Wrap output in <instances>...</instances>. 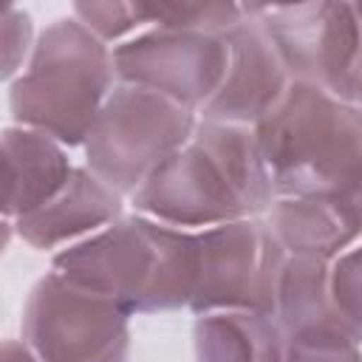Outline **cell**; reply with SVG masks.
<instances>
[{
	"instance_id": "obj_1",
	"label": "cell",
	"mask_w": 362,
	"mask_h": 362,
	"mask_svg": "<svg viewBox=\"0 0 362 362\" xmlns=\"http://www.w3.org/2000/svg\"><path fill=\"white\" fill-rule=\"evenodd\" d=\"M274 198L255 127L198 119L192 139L130 195V204L139 215L201 232L263 218Z\"/></svg>"
},
{
	"instance_id": "obj_2",
	"label": "cell",
	"mask_w": 362,
	"mask_h": 362,
	"mask_svg": "<svg viewBox=\"0 0 362 362\" xmlns=\"http://www.w3.org/2000/svg\"><path fill=\"white\" fill-rule=\"evenodd\" d=\"M51 269L130 317L181 311L198 283V238L133 212L57 252Z\"/></svg>"
},
{
	"instance_id": "obj_3",
	"label": "cell",
	"mask_w": 362,
	"mask_h": 362,
	"mask_svg": "<svg viewBox=\"0 0 362 362\" xmlns=\"http://www.w3.org/2000/svg\"><path fill=\"white\" fill-rule=\"evenodd\" d=\"M255 133L277 198L362 201V110L354 102L291 82Z\"/></svg>"
},
{
	"instance_id": "obj_4",
	"label": "cell",
	"mask_w": 362,
	"mask_h": 362,
	"mask_svg": "<svg viewBox=\"0 0 362 362\" xmlns=\"http://www.w3.org/2000/svg\"><path fill=\"white\" fill-rule=\"evenodd\" d=\"M116 85L113 48L74 14L57 17L40 31L23 74L8 82V113L14 124L82 147Z\"/></svg>"
},
{
	"instance_id": "obj_5",
	"label": "cell",
	"mask_w": 362,
	"mask_h": 362,
	"mask_svg": "<svg viewBox=\"0 0 362 362\" xmlns=\"http://www.w3.org/2000/svg\"><path fill=\"white\" fill-rule=\"evenodd\" d=\"M198 113L139 85L119 82L82 150L85 167L130 198L195 133Z\"/></svg>"
},
{
	"instance_id": "obj_6",
	"label": "cell",
	"mask_w": 362,
	"mask_h": 362,
	"mask_svg": "<svg viewBox=\"0 0 362 362\" xmlns=\"http://www.w3.org/2000/svg\"><path fill=\"white\" fill-rule=\"evenodd\" d=\"M20 331L40 362H130V314L54 269L31 286Z\"/></svg>"
},
{
	"instance_id": "obj_7",
	"label": "cell",
	"mask_w": 362,
	"mask_h": 362,
	"mask_svg": "<svg viewBox=\"0 0 362 362\" xmlns=\"http://www.w3.org/2000/svg\"><path fill=\"white\" fill-rule=\"evenodd\" d=\"M249 11L266 28L291 82H305L354 102L362 71V23L354 3H249Z\"/></svg>"
},
{
	"instance_id": "obj_8",
	"label": "cell",
	"mask_w": 362,
	"mask_h": 362,
	"mask_svg": "<svg viewBox=\"0 0 362 362\" xmlns=\"http://www.w3.org/2000/svg\"><path fill=\"white\" fill-rule=\"evenodd\" d=\"M198 283L189 303L195 317L215 311L274 314L277 286L288 260L266 218H243L201 229Z\"/></svg>"
},
{
	"instance_id": "obj_9",
	"label": "cell",
	"mask_w": 362,
	"mask_h": 362,
	"mask_svg": "<svg viewBox=\"0 0 362 362\" xmlns=\"http://www.w3.org/2000/svg\"><path fill=\"white\" fill-rule=\"evenodd\" d=\"M119 82L156 90L195 113L218 93L229 68L226 34L150 25L113 48Z\"/></svg>"
},
{
	"instance_id": "obj_10",
	"label": "cell",
	"mask_w": 362,
	"mask_h": 362,
	"mask_svg": "<svg viewBox=\"0 0 362 362\" xmlns=\"http://www.w3.org/2000/svg\"><path fill=\"white\" fill-rule=\"evenodd\" d=\"M226 76L218 93L201 107L198 119L257 127L286 96L291 76L249 6H243V20L226 31Z\"/></svg>"
},
{
	"instance_id": "obj_11",
	"label": "cell",
	"mask_w": 362,
	"mask_h": 362,
	"mask_svg": "<svg viewBox=\"0 0 362 362\" xmlns=\"http://www.w3.org/2000/svg\"><path fill=\"white\" fill-rule=\"evenodd\" d=\"M124 215V195L88 167H74L68 184L40 209L11 221L17 238L37 252H62Z\"/></svg>"
},
{
	"instance_id": "obj_12",
	"label": "cell",
	"mask_w": 362,
	"mask_h": 362,
	"mask_svg": "<svg viewBox=\"0 0 362 362\" xmlns=\"http://www.w3.org/2000/svg\"><path fill=\"white\" fill-rule=\"evenodd\" d=\"M263 218L288 257H320L331 263L362 240V201L356 198H274Z\"/></svg>"
},
{
	"instance_id": "obj_13",
	"label": "cell",
	"mask_w": 362,
	"mask_h": 362,
	"mask_svg": "<svg viewBox=\"0 0 362 362\" xmlns=\"http://www.w3.org/2000/svg\"><path fill=\"white\" fill-rule=\"evenodd\" d=\"M68 147L48 133L8 124L3 127V218L17 221L48 204L71 178Z\"/></svg>"
},
{
	"instance_id": "obj_14",
	"label": "cell",
	"mask_w": 362,
	"mask_h": 362,
	"mask_svg": "<svg viewBox=\"0 0 362 362\" xmlns=\"http://www.w3.org/2000/svg\"><path fill=\"white\" fill-rule=\"evenodd\" d=\"M331 263L320 257H288L277 286L274 317L288 339L300 337H348L362 342L354 325L334 303L328 283Z\"/></svg>"
},
{
	"instance_id": "obj_15",
	"label": "cell",
	"mask_w": 362,
	"mask_h": 362,
	"mask_svg": "<svg viewBox=\"0 0 362 362\" xmlns=\"http://www.w3.org/2000/svg\"><path fill=\"white\" fill-rule=\"evenodd\" d=\"M288 337L274 314L215 311L192 322L195 362H286Z\"/></svg>"
},
{
	"instance_id": "obj_16",
	"label": "cell",
	"mask_w": 362,
	"mask_h": 362,
	"mask_svg": "<svg viewBox=\"0 0 362 362\" xmlns=\"http://www.w3.org/2000/svg\"><path fill=\"white\" fill-rule=\"evenodd\" d=\"M147 25L226 34L243 20L240 3H141Z\"/></svg>"
},
{
	"instance_id": "obj_17",
	"label": "cell",
	"mask_w": 362,
	"mask_h": 362,
	"mask_svg": "<svg viewBox=\"0 0 362 362\" xmlns=\"http://www.w3.org/2000/svg\"><path fill=\"white\" fill-rule=\"evenodd\" d=\"M71 14L90 34H96L102 42H107L110 48H116V45L127 42L130 37H136L139 31L150 28L141 3H119V0L96 3V0H85V3H74Z\"/></svg>"
},
{
	"instance_id": "obj_18",
	"label": "cell",
	"mask_w": 362,
	"mask_h": 362,
	"mask_svg": "<svg viewBox=\"0 0 362 362\" xmlns=\"http://www.w3.org/2000/svg\"><path fill=\"white\" fill-rule=\"evenodd\" d=\"M328 283L337 308L362 328V243L331 260Z\"/></svg>"
},
{
	"instance_id": "obj_19",
	"label": "cell",
	"mask_w": 362,
	"mask_h": 362,
	"mask_svg": "<svg viewBox=\"0 0 362 362\" xmlns=\"http://www.w3.org/2000/svg\"><path fill=\"white\" fill-rule=\"evenodd\" d=\"M34 34V20L25 8L20 6H6L3 11V79L14 82L23 68L28 65L34 45H37Z\"/></svg>"
},
{
	"instance_id": "obj_20",
	"label": "cell",
	"mask_w": 362,
	"mask_h": 362,
	"mask_svg": "<svg viewBox=\"0 0 362 362\" xmlns=\"http://www.w3.org/2000/svg\"><path fill=\"white\" fill-rule=\"evenodd\" d=\"M286 362H362V342L348 337L288 339Z\"/></svg>"
},
{
	"instance_id": "obj_21",
	"label": "cell",
	"mask_w": 362,
	"mask_h": 362,
	"mask_svg": "<svg viewBox=\"0 0 362 362\" xmlns=\"http://www.w3.org/2000/svg\"><path fill=\"white\" fill-rule=\"evenodd\" d=\"M0 362H40V359L23 339H6L0 351Z\"/></svg>"
},
{
	"instance_id": "obj_22",
	"label": "cell",
	"mask_w": 362,
	"mask_h": 362,
	"mask_svg": "<svg viewBox=\"0 0 362 362\" xmlns=\"http://www.w3.org/2000/svg\"><path fill=\"white\" fill-rule=\"evenodd\" d=\"M354 105L362 110V71H359V82H356V90H354Z\"/></svg>"
},
{
	"instance_id": "obj_23",
	"label": "cell",
	"mask_w": 362,
	"mask_h": 362,
	"mask_svg": "<svg viewBox=\"0 0 362 362\" xmlns=\"http://www.w3.org/2000/svg\"><path fill=\"white\" fill-rule=\"evenodd\" d=\"M354 8H356V17H359V23H362V3H354Z\"/></svg>"
}]
</instances>
